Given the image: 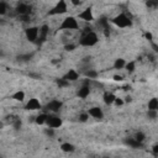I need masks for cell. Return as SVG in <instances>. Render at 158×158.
Here are the masks:
<instances>
[{
    "label": "cell",
    "instance_id": "cell-40",
    "mask_svg": "<svg viewBox=\"0 0 158 158\" xmlns=\"http://www.w3.org/2000/svg\"><path fill=\"white\" fill-rule=\"evenodd\" d=\"M153 152H154L156 154L158 153V146H154V147H153Z\"/></svg>",
    "mask_w": 158,
    "mask_h": 158
},
{
    "label": "cell",
    "instance_id": "cell-18",
    "mask_svg": "<svg viewBox=\"0 0 158 158\" xmlns=\"http://www.w3.org/2000/svg\"><path fill=\"white\" fill-rule=\"evenodd\" d=\"M47 117H48V115H47L46 112H42V114H40V115H37V116L35 117V122H36L37 125H46Z\"/></svg>",
    "mask_w": 158,
    "mask_h": 158
},
{
    "label": "cell",
    "instance_id": "cell-1",
    "mask_svg": "<svg viewBox=\"0 0 158 158\" xmlns=\"http://www.w3.org/2000/svg\"><path fill=\"white\" fill-rule=\"evenodd\" d=\"M98 41H99L98 35L94 31H85L84 35L80 37L79 44L80 46H84V47H91V46L96 44Z\"/></svg>",
    "mask_w": 158,
    "mask_h": 158
},
{
    "label": "cell",
    "instance_id": "cell-30",
    "mask_svg": "<svg viewBox=\"0 0 158 158\" xmlns=\"http://www.w3.org/2000/svg\"><path fill=\"white\" fill-rule=\"evenodd\" d=\"M158 116V111H152V110H148L147 111V117L151 118V120H156Z\"/></svg>",
    "mask_w": 158,
    "mask_h": 158
},
{
    "label": "cell",
    "instance_id": "cell-4",
    "mask_svg": "<svg viewBox=\"0 0 158 158\" xmlns=\"http://www.w3.org/2000/svg\"><path fill=\"white\" fill-rule=\"evenodd\" d=\"M68 11V6H67V2L60 0L58 1L49 11H48V15L49 16H53V15H62V14H65Z\"/></svg>",
    "mask_w": 158,
    "mask_h": 158
},
{
    "label": "cell",
    "instance_id": "cell-41",
    "mask_svg": "<svg viewBox=\"0 0 158 158\" xmlns=\"http://www.w3.org/2000/svg\"><path fill=\"white\" fill-rule=\"evenodd\" d=\"M131 101V96H126V100H125V102H130Z\"/></svg>",
    "mask_w": 158,
    "mask_h": 158
},
{
    "label": "cell",
    "instance_id": "cell-15",
    "mask_svg": "<svg viewBox=\"0 0 158 158\" xmlns=\"http://www.w3.org/2000/svg\"><path fill=\"white\" fill-rule=\"evenodd\" d=\"M64 79H67L68 81H75L79 79V73L75 70V69H69L67 72V74L63 77Z\"/></svg>",
    "mask_w": 158,
    "mask_h": 158
},
{
    "label": "cell",
    "instance_id": "cell-9",
    "mask_svg": "<svg viewBox=\"0 0 158 158\" xmlns=\"http://www.w3.org/2000/svg\"><path fill=\"white\" fill-rule=\"evenodd\" d=\"M16 12L19 14V16H30V12H31V6L26 2H19L16 5Z\"/></svg>",
    "mask_w": 158,
    "mask_h": 158
},
{
    "label": "cell",
    "instance_id": "cell-36",
    "mask_svg": "<svg viewBox=\"0 0 158 158\" xmlns=\"http://www.w3.org/2000/svg\"><path fill=\"white\" fill-rule=\"evenodd\" d=\"M144 36H146V38H147L148 41H152V40H153V37H152V33H151V32H146V35H144Z\"/></svg>",
    "mask_w": 158,
    "mask_h": 158
},
{
    "label": "cell",
    "instance_id": "cell-14",
    "mask_svg": "<svg viewBox=\"0 0 158 158\" xmlns=\"http://www.w3.org/2000/svg\"><path fill=\"white\" fill-rule=\"evenodd\" d=\"M88 114H89V116H91V117H94V118H96V120H101V118L104 117L102 110H101L100 107H98V106H94V107L89 109Z\"/></svg>",
    "mask_w": 158,
    "mask_h": 158
},
{
    "label": "cell",
    "instance_id": "cell-20",
    "mask_svg": "<svg viewBox=\"0 0 158 158\" xmlns=\"http://www.w3.org/2000/svg\"><path fill=\"white\" fill-rule=\"evenodd\" d=\"M148 110L158 111V98H152L148 101Z\"/></svg>",
    "mask_w": 158,
    "mask_h": 158
},
{
    "label": "cell",
    "instance_id": "cell-21",
    "mask_svg": "<svg viewBox=\"0 0 158 158\" xmlns=\"http://www.w3.org/2000/svg\"><path fill=\"white\" fill-rule=\"evenodd\" d=\"M33 56H35L33 52H31V53H25V54L17 56V59H19L20 62H28V60H31V59L33 58Z\"/></svg>",
    "mask_w": 158,
    "mask_h": 158
},
{
    "label": "cell",
    "instance_id": "cell-33",
    "mask_svg": "<svg viewBox=\"0 0 158 158\" xmlns=\"http://www.w3.org/2000/svg\"><path fill=\"white\" fill-rule=\"evenodd\" d=\"M146 6H147L148 9H154V7L158 6V1H147V2H146Z\"/></svg>",
    "mask_w": 158,
    "mask_h": 158
},
{
    "label": "cell",
    "instance_id": "cell-31",
    "mask_svg": "<svg viewBox=\"0 0 158 158\" xmlns=\"http://www.w3.org/2000/svg\"><path fill=\"white\" fill-rule=\"evenodd\" d=\"M21 125H22V122H21L20 118H15L14 122H12V127H14L15 130H20V128H21Z\"/></svg>",
    "mask_w": 158,
    "mask_h": 158
},
{
    "label": "cell",
    "instance_id": "cell-32",
    "mask_svg": "<svg viewBox=\"0 0 158 158\" xmlns=\"http://www.w3.org/2000/svg\"><path fill=\"white\" fill-rule=\"evenodd\" d=\"M88 118H89V114L88 112H83V114L79 115V121L80 122H86Z\"/></svg>",
    "mask_w": 158,
    "mask_h": 158
},
{
    "label": "cell",
    "instance_id": "cell-19",
    "mask_svg": "<svg viewBox=\"0 0 158 158\" xmlns=\"http://www.w3.org/2000/svg\"><path fill=\"white\" fill-rule=\"evenodd\" d=\"M60 149L63 152H65V153H72V152L75 151V147L72 143H69V142H64V143L60 144Z\"/></svg>",
    "mask_w": 158,
    "mask_h": 158
},
{
    "label": "cell",
    "instance_id": "cell-8",
    "mask_svg": "<svg viewBox=\"0 0 158 158\" xmlns=\"http://www.w3.org/2000/svg\"><path fill=\"white\" fill-rule=\"evenodd\" d=\"M62 106H63V102L62 101H59V100H51L46 105V110L49 111V112H52V114H57V112L60 111Z\"/></svg>",
    "mask_w": 158,
    "mask_h": 158
},
{
    "label": "cell",
    "instance_id": "cell-2",
    "mask_svg": "<svg viewBox=\"0 0 158 158\" xmlns=\"http://www.w3.org/2000/svg\"><path fill=\"white\" fill-rule=\"evenodd\" d=\"M111 21H112V23H114V25H116V26H118V27H121V28L130 27V26L132 25L131 19H130L126 14H123V12H121V14L116 15Z\"/></svg>",
    "mask_w": 158,
    "mask_h": 158
},
{
    "label": "cell",
    "instance_id": "cell-3",
    "mask_svg": "<svg viewBox=\"0 0 158 158\" xmlns=\"http://www.w3.org/2000/svg\"><path fill=\"white\" fill-rule=\"evenodd\" d=\"M59 28L60 30H78L79 28V23H78L77 19L74 16H67L62 21Z\"/></svg>",
    "mask_w": 158,
    "mask_h": 158
},
{
    "label": "cell",
    "instance_id": "cell-17",
    "mask_svg": "<svg viewBox=\"0 0 158 158\" xmlns=\"http://www.w3.org/2000/svg\"><path fill=\"white\" fill-rule=\"evenodd\" d=\"M115 99H116V96L112 93H105L104 94V102L106 105H112L115 102Z\"/></svg>",
    "mask_w": 158,
    "mask_h": 158
},
{
    "label": "cell",
    "instance_id": "cell-27",
    "mask_svg": "<svg viewBox=\"0 0 158 158\" xmlns=\"http://www.w3.org/2000/svg\"><path fill=\"white\" fill-rule=\"evenodd\" d=\"M126 70L128 72V73H132V72H135V69H136V62H128V63H126Z\"/></svg>",
    "mask_w": 158,
    "mask_h": 158
},
{
    "label": "cell",
    "instance_id": "cell-11",
    "mask_svg": "<svg viewBox=\"0 0 158 158\" xmlns=\"http://www.w3.org/2000/svg\"><path fill=\"white\" fill-rule=\"evenodd\" d=\"M25 109H26V110H30V111L40 110V109H41V102H40L36 98H32V99H30V100L26 102Z\"/></svg>",
    "mask_w": 158,
    "mask_h": 158
},
{
    "label": "cell",
    "instance_id": "cell-16",
    "mask_svg": "<svg viewBox=\"0 0 158 158\" xmlns=\"http://www.w3.org/2000/svg\"><path fill=\"white\" fill-rule=\"evenodd\" d=\"M125 144L128 146L130 148H141V147H143V143L138 142L135 137H132V138H126V139H125Z\"/></svg>",
    "mask_w": 158,
    "mask_h": 158
},
{
    "label": "cell",
    "instance_id": "cell-22",
    "mask_svg": "<svg viewBox=\"0 0 158 158\" xmlns=\"http://www.w3.org/2000/svg\"><path fill=\"white\" fill-rule=\"evenodd\" d=\"M11 99H14L16 101H23L25 100V93L22 90H19V91H16L11 95Z\"/></svg>",
    "mask_w": 158,
    "mask_h": 158
},
{
    "label": "cell",
    "instance_id": "cell-38",
    "mask_svg": "<svg viewBox=\"0 0 158 158\" xmlns=\"http://www.w3.org/2000/svg\"><path fill=\"white\" fill-rule=\"evenodd\" d=\"M114 80L115 81H121L122 80V77L121 75H114Z\"/></svg>",
    "mask_w": 158,
    "mask_h": 158
},
{
    "label": "cell",
    "instance_id": "cell-35",
    "mask_svg": "<svg viewBox=\"0 0 158 158\" xmlns=\"http://www.w3.org/2000/svg\"><path fill=\"white\" fill-rule=\"evenodd\" d=\"M114 104H115L116 106H122V105L125 104V100H122V99H120V98H116Z\"/></svg>",
    "mask_w": 158,
    "mask_h": 158
},
{
    "label": "cell",
    "instance_id": "cell-34",
    "mask_svg": "<svg viewBox=\"0 0 158 158\" xmlns=\"http://www.w3.org/2000/svg\"><path fill=\"white\" fill-rule=\"evenodd\" d=\"M64 49L68 51V52H72V51L75 49V44H73V43H67V44L64 46Z\"/></svg>",
    "mask_w": 158,
    "mask_h": 158
},
{
    "label": "cell",
    "instance_id": "cell-25",
    "mask_svg": "<svg viewBox=\"0 0 158 158\" xmlns=\"http://www.w3.org/2000/svg\"><path fill=\"white\" fill-rule=\"evenodd\" d=\"M9 10V5L6 1H0V15H5Z\"/></svg>",
    "mask_w": 158,
    "mask_h": 158
},
{
    "label": "cell",
    "instance_id": "cell-28",
    "mask_svg": "<svg viewBox=\"0 0 158 158\" xmlns=\"http://www.w3.org/2000/svg\"><path fill=\"white\" fill-rule=\"evenodd\" d=\"M135 138L138 141V142H141V143H143V141H144V138H146V135L142 132V131H138L136 135H135Z\"/></svg>",
    "mask_w": 158,
    "mask_h": 158
},
{
    "label": "cell",
    "instance_id": "cell-13",
    "mask_svg": "<svg viewBox=\"0 0 158 158\" xmlns=\"http://www.w3.org/2000/svg\"><path fill=\"white\" fill-rule=\"evenodd\" d=\"M98 26L104 31V33H105V36H109V33H110V27H109V20L105 17V16H102V17H100L99 20H98Z\"/></svg>",
    "mask_w": 158,
    "mask_h": 158
},
{
    "label": "cell",
    "instance_id": "cell-10",
    "mask_svg": "<svg viewBox=\"0 0 158 158\" xmlns=\"http://www.w3.org/2000/svg\"><path fill=\"white\" fill-rule=\"evenodd\" d=\"M78 19L83 20V21H86V22H90L94 20V15H93V10L91 7H86L85 10H83L81 12L78 14Z\"/></svg>",
    "mask_w": 158,
    "mask_h": 158
},
{
    "label": "cell",
    "instance_id": "cell-26",
    "mask_svg": "<svg viewBox=\"0 0 158 158\" xmlns=\"http://www.w3.org/2000/svg\"><path fill=\"white\" fill-rule=\"evenodd\" d=\"M56 83H57V85H58L59 88H67V86L69 85V81H68L67 79H64V78L57 79V80H56Z\"/></svg>",
    "mask_w": 158,
    "mask_h": 158
},
{
    "label": "cell",
    "instance_id": "cell-37",
    "mask_svg": "<svg viewBox=\"0 0 158 158\" xmlns=\"http://www.w3.org/2000/svg\"><path fill=\"white\" fill-rule=\"evenodd\" d=\"M70 4H73L74 6H79V5H81L83 2H81V1H74V0H72V1H70Z\"/></svg>",
    "mask_w": 158,
    "mask_h": 158
},
{
    "label": "cell",
    "instance_id": "cell-39",
    "mask_svg": "<svg viewBox=\"0 0 158 158\" xmlns=\"http://www.w3.org/2000/svg\"><path fill=\"white\" fill-rule=\"evenodd\" d=\"M152 47L154 48V52H158V46H157V44H154V43H152Z\"/></svg>",
    "mask_w": 158,
    "mask_h": 158
},
{
    "label": "cell",
    "instance_id": "cell-6",
    "mask_svg": "<svg viewBox=\"0 0 158 158\" xmlns=\"http://www.w3.org/2000/svg\"><path fill=\"white\" fill-rule=\"evenodd\" d=\"M25 35H26V38L30 42H37L38 36H40V27H37V26L27 27L25 30Z\"/></svg>",
    "mask_w": 158,
    "mask_h": 158
},
{
    "label": "cell",
    "instance_id": "cell-29",
    "mask_svg": "<svg viewBox=\"0 0 158 158\" xmlns=\"http://www.w3.org/2000/svg\"><path fill=\"white\" fill-rule=\"evenodd\" d=\"M54 133H56V131H54V128H51V127H47V128H44V135L47 136V137H54Z\"/></svg>",
    "mask_w": 158,
    "mask_h": 158
},
{
    "label": "cell",
    "instance_id": "cell-12",
    "mask_svg": "<svg viewBox=\"0 0 158 158\" xmlns=\"http://www.w3.org/2000/svg\"><path fill=\"white\" fill-rule=\"evenodd\" d=\"M48 32H49V27H48V25H42V26L40 27V36H38V40H37V43H38V44L43 43V42L47 40Z\"/></svg>",
    "mask_w": 158,
    "mask_h": 158
},
{
    "label": "cell",
    "instance_id": "cell-23",
    "mask_svg": "<svg viewBox=\"0 0 158 158\" xmlns=\"http://www.w3.org/2000/svg\"><path fill=\"white\" fill-rule=\"evenodd\" d=\"M125 67H126V62H125V59H122V58L116 59L115 63H114V68H115V69H123Z\"/></svg>",
    "mask_w": 158,
    "mask_h": 158
},
{
    "label": "cell",
    "instance_id": "cell-24",
    "mask_svg": "<svg viewBox=\"0 0 158 158\" xmlns=\"http://www.w3.org/2000/svg\"><path fill=\"white\" fill-rule=\"evenodd\" d=\"M84 75L88 78V79H95L98 77V72L94 70V69H86L84 72Z\"/></svg>",
    "mask_w": 158,
    "mask_h": 158
},
{
    "label": "cell",
    "instance_id": "cell-5",
    "mask_svg": "<svg viewBox=\"0 0 158 158\" xmlns=\"http://www.w3.org/2000/svg\"><path fill=\"white\" fill-rule=\"evenodd\" d=\"M46 125H47V127H51V128L56 130V128H59L63 125V121L57 114H49L48 117H47Z\"/></svg>",
    "mask_w": 158,
    "mask_h": 158
},
{
    "label": "cell",
    "instance_id": "cell-7",
    "mask_svg": "<svg viewBox=\"0 0 158 158\" xmlns=\"http://www.w3.org/2000/svg\"><path fill=\"white\" fill-rule=\"evenodd\" d=\"M89 94H90V79H86L85 83L78 89L77 95H78V98H80V99H85V98L89 96Z\"/></svg>",
    "mask_w": 158,
    "mask_h": 158
}]
</instances>
